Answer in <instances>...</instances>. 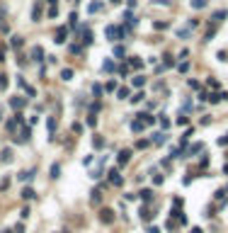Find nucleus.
I'll list each match as a JSON object with an SVG mask.
<instances>
[{"instance_id":"nucleus-17","label":"nucleus","mask_w":228,"mask_h":233,"mask_svg":"<svg viewBox=\"0 0 228 233\" xmlns=\"http://www.w3.org/2000/svg\"><path fill=\"white\" fill-rule=\"evenodd\" d=\"M34 197H37V192H34L32 187H24V189H22V199H34Z\"/></svg>"},{"instance_id":"nucleus-52","label":"nucleus","mask_w":228,"mask_h":233,"mask_svg":"<svg viewBox=\"0 0 228 233\" xmlns=\"http://www.w3.org/2000/svg\"><path fill=\"white\" fill-rule=\"evenodd\" d=\"M148 233H160V228H155V226H151V228H148Z\"/></svg>"},{"instance_id":"nucleus-41","label":"nucleus","mask_w":228,"mask_h":233,"mask_svg":"<svg viewBox=\"0 0 228 233\" xmlns=\"http://www.w3.org/2000/svg\"><path fill=\"white\" fill-rule=\"evenodd\" d=\"M214 197H216L219 202H223V199H226V189H219V192H216V194H214Z\"/></svg>"},{"instance_id":"nucleus-3","label":"nucleus","mask_w":228,"mask_h":233,"mask_svg":"<svg viewBox=\"0 0 228 233\" xmlns=\"http://www.w3.org/2000/svg\"><path fill=\"white\" fill-rule=\"evenodd\" d=\"M151 141H153V146H163L165 141H167V134L165 131H155L153 136H151Z\"/></svg>"},{"instance_id":"nucleus-53","label":"nucleus","mask_w":228,"mask_h":233,"mask_svg":"<svg viewBox=\"0 0 228 233\" xmlns=\"http://www.w3.org/2000/svg\"><path fill=\"white\" fill-rule=\"evenodd\" d=\"M0 61H5V46L0 49Z\"/></svg>"},{"instance_id":"nucleus-14","label":"nucleus","mask_w":228,"mask_h":233,"mask_svg":"<svg viewBox=\"0 0 228 233\" xmlns=\"http://www.w3.org/2000/svg\"><path fill=\"white\" fill-rule=\"evenodd\" d=\"M0 163H12V151L5 148L3 153H0Z\"/></svg>"},{"instance_id":"nucleus-34","label":"nucleus","mask_w":228,"mask_h":233,"mask_svg":"<svg viewBox=\"0 0 228 233\" xmlns=\"http://www.w3.org/2000/svg\"><path fill=\"white\" fill-rule=\"evenodd\" d=\"M163 182H165V177L158 175V172H153V185H163Z\"/></svg>"},{"instance_id":"nucleus-38","label":"nucleus","mask_w":228,"mask_h":233,"mask_svg":"<svg viewBox=\"0 0 228 233\" xmlns=\"http://www.w3.org/2000/svg\"><path fill=\"white\" fill-rule=\"evenodd\" d=\"M143 97H146V95H143V93H134V97H131V102H141Z\"/></svg>"},{"instance_id":"nucleus-35","label":"nucleus","mask_w":228,"mask_h":233,"mask_svg":"<svg viewBox=\"0 0 228 233\" xmlns=\"http://www.w3.org/2000/svg\"><path fill=\"white\" fill-rule=\"evenodd\" d=\"M104 90H107V93H114V90H117V83H114V80H109V83L104 85Z\"/></svg>"},{"instance_id":"nucleus-46","label":"nucleus","mask_w":228,"mask_h":233,"mask_svg":"<svg viewBox=\"0 0 228 233\" xmlns=\"http://www.w3.org/2000/svg\"><path fill=\"white\" fill-rule=\"evenodd\" d=\"M87 124H90V126H95V124H97V117H95V114H90V117H87Z\"/></svg>"},{"instance_id":"nucleus-18","label":"nucleus","mask_w":228,"mask_h":233,"mask_svg":"<svg viewBox=\"0 0 228 233\" xmlns=\"http://www.w3.org/2000/svg\"><path fill=\"white\" fill-rule=\"evenodd\" d=\"M143 129H146V126H143V121H141V119L131 121V131H136V134H138V131H143Z\"/></svg>"},{"instance_id":"nucleus-36","label":"nucleus","mask_w":228,"mask_h":233,"mask_svg":"<svg viewBox=\"0 0 228 233\" xmlns=\"http://www.w3.org/2000/svg\"><path fill=\"white\" fill-rule=\"evenodd\" d=\"M160 126H163V129H167V126H170V119H167L165 114H160Z\"/></svg>"},{"instance_id":"nucleus-37","label":"nucleus","mask_w":228,"mask_h":233,"mask_svg":"<svg viewBox=\"0 0 228 233\" xmlns=\"http://www.w3.org/2000/svg\"><path fill=\"white\" fill-rule=\"evenodd\" d=\"M177 37H180V39H187V37H189V29H177Z\"/></svg>"},{"instance_id":"nucleus-6","label":"nucleus","mask_w":228,"mask_h":233,"mask_svg":"<svg viewBox=\"0 0 228 233\" xmlns=\"http://www.w3.org/2000/svg\"><path fill=\"white\" fill-rule=\"evenodd\" d=\"M41 15H44V5H41V3H37V5L32 8V19H34V22H39V19H41Z\"/></svg>"},{"instance_id":"nucleus-27","label":"nucleus","mask_w":228,"mask_h":233,"mask_svg":"<svg viewBox=\"0 0 228 233\" xmlns=\"http://www.w3.org/2000/svg\"><path fill=\"white\" fill-rule=\"evenodd\" d=\"M124 54H126V49L121 46V44H117V46H114V56H119V58H121Z\"/></svg>"},{"instance_id":"nucleus-31","label":"nucleus","mask_w":228,"mask_h":233,"mask_svg":"<svg viewBox=\"0 0 228 233\" xmlns=\"http://www.w3.org/2000/svg\"><path fill=\"white\" fill-rule=\"evenodd\" d=\"M58 175H61V165L54 163V165H51V177H58Z\"/></svg>"},{"instance_id":"nucleus-40","label":"nucleus","mask_w":228,"mask_h":233,"mask_svg":"<svg viewBox=\"0 0 228 233\" xmlns=\"http://www.w3.org/2000/svg\"><path fill=\"white\" fill-rule=\"evenodd\" d=\"M54 129H56V117H49V131L54 134Z\"/></svg>"},{"instance_id":"nucleus-32","label":"nucleus","mask_w":228,"mask_h":233,"mask_svg":"<svg viewBox=\"0 0 228 233\" xmlns=\"http://www.w3.org/2000/svg\"><path fill=\"white\" fill-rule=\"evenodd\" d=\"M102 90H104L102 85H97V83L92 85V95H95V97H100V95H102Z\"/></svg>"},{"instance_id":"nucleus-33","label":"nucleus","mask_w":228,"mask_h":233,"mask_svg":"<svg viewBox=\"0 0 228 233\" xmlns=\"http://www.w3.org/2000/svg\"><path fill=\"white\" fill-rule=\"evenodd\" d=\"M124 19H126L129 24H134V27H136V22H138V19L134 17V15H131V12H126V15H124Z\"/></svg>"},{"instance_id":"nucleus-25","label":"nucleus","mask_w":228,"mask_h":233,"mask_svg":"<svg viewBox=\"0 0 228 233\" xmlns=\"http://www.w3.org/2000/svg\"><path fill=\"white\" fill-rule=\"evenodd\" d=\"M117 97L119 100H126L129 97V87H117Z\"/></svg>"},{"instance_id":"nucleus-51","label":"nucleus","mask_w":228,"mask_h":233,"mask_svg":"<svg viewBox=\"0 0 228 233\" xmlns=\"http://www.w3.org/2000/svg\"><path fill=\"white\" fill-rule=\"evenodd\" d=\"M219 143H221V146H228V134L223 136V139H219Z\"/></svg>"},{"instance_id":"nucleus-48","label":"nucleus","mask_w":228,"mask_h":233,"mask_svg":"<svg viewBox=\"0 0 228 233\" xmlns=\"http://www.w3.org/2000/svg\"><path fill=\"white\" fill-rule=\"evenodd\" d=\"M56 15H58V8H56V5H54V8L49 10V17H56Z\"/></svg>"},{"instance_id":"nucleus-13","label":"nucleus","mask_w":228,"mask_h":233,"mask_svg":"<svg viewBox=\"0 0 228 233\" xmlns=\"http://www.w3.org/2000/svg\"><path fill=\"white\" fill-rule=\"evenodd\" d=\"M189 5H192L194 10H204L206 5H209V0H189Z\"/></svg>"},{"instance_id":"nucleus-59","label":"nucleus","mask_w":228,"mask_h":233,"mask_svg":"<svg viewBox=\"0 0 228 233\" xmlns=\"http://www.w3.org/2000/svg\"><path fill=\"white\" fill-rule=\"evenodd\" d=\"M226 194H228V187H226Z\"/></svg>"},{"instance_id":"nucleus-56","label":"nucleus","mask_w":228,"mask_h":233,"mask_svg":"<svg viewBox=\"0 0 228 233\" xmlns=\"http://www.w3.org/2000/svg\"><path fill=\"white\" fill-rule=\"evenodd\" d=\"M223 172H226V175H228V165H226V168H223Z\"/></svg>"},{"instance_id":"nucleus-24","label":"nucleus","mask_w":228,"mask_h":233,"mask_svg":"<svg viewBox=\"0 0 228 233\" xmlns=\"http://www.w3.org/2000/svg\"><path fill=\"white\" fill-rule=\"evenodd\" d=\"M22 44H24V39H22V37H12V39H10V46H15V49H19Z\"/></svg>"},{"instance_id":"nucleus-49","label":"nucleus","mask_w":228,"mask_h":233,"mask_svg":"<svg viewBox=\"0 0 228 233\" xmlns=\"http://www.w3.org/2000/svg\"><path fill=\"white\" fill-rule=\"evenodd\" d=\"M187 68H189V63L184 61V63H180V73H187Z\"/></svg>"},{"instance_id":"nucleus-45","label":"nucleus","mask_w":228,"mask_h":233,"mask_svg":"<svg viewBox=\"0 0 228 233\" xmlns=\"http://www.w3.org/2000/svg\"><path fill=\"white\" fill-rule=\"evenodd\" d=\"M114 68H117V66L112 63V61H104V71H114Z\"/></svg>"},{"instance_id":"nucleus-4","label":"nucleus","mask_w":228,"mask_h":233,"mask_svg":"<svg viewBox=\"0 0 228 233\" xmlns=\"http://www.w3.org/2000/svg\"><path fill=\"white\" fill-rule=\"evenodd\" d=\"M107 175H109V182H112L114 187H121V185H124V180H121V175H119L117 170H109Z\"/></svg>"},{"instance_id":"nucleus-47","label":"nucleus","mask_w":228,"mask_h":233,"mask_svg":"<svg viewBox=\"0 0 228 233\" xmlns=\"http://www.w3.org/2000/svg\"><path fill=\"white\" fill-rule=\"evenodd\" d=\"M163 58H165V61H163V66H172V61H175L172 56H163Z\"/></svg>"},{"instance_id":"nucleus-21","label":"nucleus","mask_w":228,"mask_h":233,"mask_svg":"<svg viewBox=\"0 0 228 233\" xmlns=\"http://www.w3.org/2000/svg\"><path fill=\"white\" fill-rule=\"evenodd\" d=\"M199 151H204V143H194V146H189L187 156H194V153H199Z\"/></svg>"},{"instance_id":"nucleus-55","label":"nucleus","mask_w":228,"mask_h":233,"mask_svg":"<svg viewBox=\"0 0 228 233\" xmlns=\"http://www.w3.org/2000/svg\"><path fill=\"white\" fill-rule=\"evenodd\" d=\"M112 5H121V0H112Z\"/></svg>"},{"instance_id":"nucleus-26","label":"nucleus","mask_w":228,"mask_h":233,"mask_svg":"<svg viewBox=\"0 0 228 233\" xmlns=\"http://www.w3.org/2000/svg\"><path fill=\"white\" fill-rule=\"evenodd\" d=\"M92 146H95V148H104V139H102V136H95V139H92Z\"/></svg>"},{"instance_id":"nucleus-54","label":"nucleus","mask_w":228,"mask_h":233,"mask_svg":"<svg viewBox=\"0 0 228 233\" xmlns=\"http://www.w3.org/2000/svg\"><path fill=\"white\" fill-rule=\"evenodd\" d=\"M189 233H201V228H192V231Z\"/></svg>"},{"instance_id":"nucleus-12","label":"nucleus","mask_w":228,"mask_h":233,"mask_svg":"<svg viewBox=\"0 0 228 233\" xmlns=\"http://www.w3.org/2000/svg\"><path fill=\"white\" fill-rule=\"evenodd\" d=\"M129 66L136 68V71H141V68H143V61H141L138 56H131V58H129Z\"/></svg>"},{"instance_id":"nucleus-11","label":"nucleus","mask_w":228,"mask_h":233,"mask_svg":"<svg viewBox=\"0 0 228 233\" xmlns=\"http://www.w3.org/2000/svg\"><path fill=\"white\" fill-rule=\"evenodd\" d=\"M136 119L143 121V126H151V124H155V117H151V114H136Z\"/></svg>"},{"instance_id":"nucleus-22","label":"nucleus","mask_w":228,"mask_h":233,"mask_svg":"<svg viewBox=\"0 0 228 233\" xmlns=\"http://www.w3.org/2000/svg\"><path fill=\"white\" fill-rule=\"evenodd\" d=\"M100 10H102V3H90V5H87V12H90V15L100 12Z\"/></svg>"},{"instance_id":"nucleus-8","label":"nucleus","mask_w":228,"mask_h":233,"mask_svg":"<svg viewBox=\"0 0 228 233\" xmlns=\"http://www.w3.org/2000/svg\"><path fill=\"white\" fill-rule=\"evenodd\" d=\"M32 58H34L37 63H41V61H44V49H41V46H34V49H32Z\"/></svg>"},{"instance_id":"nucleus-20","label":"nucleus","mask_w":228,"mask_h":233,"mask_svg":"<svg viewBox=\"0 0 228 233\" xmlns=\"http://www.w3.org/2000/svg\"><path fill=\"white\" fill-rule=\"evenodd\" d=\"M141 199H143V202H153V189H143V192H141Z\"/></svg>"},{"instance_id":"nucleus-39","label":"nucleus","mask_w":228,"mask_h":233,"mask_svg":"<svg viewBox=\"0 0 228 233\" xmlns=\"http://www.w3.org/2000/svg\"><path fill=\"white\" fill-rule=\"evenodd\" d=\"M187 85H189L192 90H199V87H201V85H199V80H187Z\"/></svg>"},{"instance_id":"nucleus-42","label":"nucleus","mask_w":228,"mask_h":233,"mask_svg":"<svg viewBox=\"0 0 228 233\" xmlns=\"http://www.w3.org/2000/svg\"><path fill=\"white\" fill-rule=\"evenodd\" d=\"M8 87V75H0V90H5Z\"/></svg>"},{"instance_id":"nucleus-23","label":"nucleus","mask_w":228,"mask_h":233,"mask_svg":"<svg viewBox=\"0 0 228 233\" xmlns=\"http://www.w3.org/2000/svg\"><path fill=\"white\" fill-rule=\"evenodd\" d=\"M131 83H134V87H143V85H146V78H143V75H136Z\"/></svg>"},{"instance_id":"nucleus-43","label":"nucleus","mask_w":228,"mask_h":233,"mask_svg":"<svg viewBox=\"0 0 228 233\" xmlns=\"http://www.w3.org/2000/svg\"><path fill=\"white\" fill-rule=\"evenodd\" d=\"M90 199H92V204H100V199H102V197H100V192H92V197H90Z\"/></svg>"},{"instance_id":"nucleus-1","label":"nucleus","mask_w":228,"mask_h":233,"mask_svg":"<svg viewBox=\"0 0 228 233\" xmlns=\"http://www.w3.org/2000/svg\"><path fill=\"white\" fill-rule=\"evenodd\" d=\"M129 29H121V27H114V24H107L104 27V34H107V39H112V41H119V39L126 37Z\"/></svg>"},{"instance_id":"nucleus-5","label":"nucleus","mask_w":228,"mask_h":233,"mask_svg":"<svg viewBox=\"0 0 228 233\" xmlns=\"http://www.w3.org/2000/svg\"><path fill=\"white\" fill-rule=\"evenodd\" d=\"M24 104H27V100H24V97H10V107H12V109H22V107H24Z\"/></svg>"},{"instance_id":"nucleus-9","label":"nucleus","mask_w":228,"mask_h":233,"mask_svg":"<svg viewBox=\"0 0 228 233\" xmlns=\"http://www.w3.org/2000/svg\"><path fill=\"white\" fill-rule=\"evenodd\" d=\"M129 158H131V151H129V148H124V151H121V153H119V165H126V163H129Z\"/></svg>"},{"instance_id":"nucleus-15","label":"nucleus","mask_w":228,"mask_h":233,"mask_svg":"<svg viewBox=\"0 0 228 233\" xmlns=\"http://www.w3.org/2000/svg\"><path fill=\"white\" fill-rule=\"evenodd\" d=\"M153 216L155 214H151V206H141V219H143V221H151Z\"/></svg>"},{"instance_id":"nucleus-7","label":"nucleus","mask_w":228,"mask_h":233,"mask_svg":"<svg viewBox=\"0 0 228 233\" xmlns=\"http://www.w3.org/2000/svg\"><path fill=\"white\" fill-rule=\"evenodd\" d=\"M100 219H102V224H109L112 219H114V211H112V209H102V211H100Z\"/></svg>"},{"instance_id":"nucleus-2","label":"nucleus","mask_w":228,"mask_h":233,"mask_svg":"<svg viewBox=\"0 0 228 233\" xmlns=\"http://www.w3.org/2000/svg\"><path fill=\"white\" fill-rule=\"evenodd\" d=\"M66 37H68V27H58L54 34V41L56 44H66Z\"/></svg>"},{"instance_id":"nucleus-19","label":"nucleus","mask_w":228,"mask_h":233,"mask_svg":"<svg viewBox=\"0 0 228 233\" xmlns=\"http://www.w3.org/2000/svg\"><path fill=\"white\" fill-rule=\"evenodd\" d=\"M17 85H19V87H24V90H27V95H34V90L24 83V78H22V75H17Z\"/></svg>"},{"instance_id":"nucleus-30","label":"nucleus","mask_w":228,"mask_h":233,"mask_svg":"<svg viewBox=\"0 0 228 233\" xmlns=\"http://www.w3.org/2000/svg\"><path fill=\"white\" fill-rule=\"evenodd\" d=\"M153 27H155V29H167V27H170V22L160 19V22H153Z\"/></svg>"},{"instance_id":"nucleus-58","label":"nucleus","mask_w":228,"mask_h":233,"mask_svg":"<svg viewBox=\"0 0 228 233\" xmlns=\"http://www.w3.org/2000/svg\"><path fill=\"white\" fill-rule=\"evenodd\" d=\"M3 233H12V231H3Z\"/></svg>"},{"instance_id":"nucleus-44","label":"nucleus","mask_w":228,"mask_h":233,"mask_svg":"<svg viewBox=\"0 0 228 233\" xmlns=\"http://www.w3.org/2000/svg\"><path fill=\"white\" fill-rule=\"evenodd\" d=\"M148 143H151V141H148V139H141V141H138V143H136V148H146Z\"/></svg>"},{"instance_id":"nucleus-29","label":"nucleus","mask_w":228,"mask_h":233,"mask_svg":"<svg viewBox=\"0 0 228 233\" xmlns=\"http://www.w3.org/2000/svg\"><path fill=\"white\" fill-rule=\"evenodd\" d=\"M177 124H180V126H187V124H189V117H187V114H180V117H177Z\"/></svg>"},{"instance_id":"nucleus-28","label":"nucleus","mask_w":228,"mask_h":233,"mask_svg":"<svg viewBox=\"0 0 228 233\" xmlns=\"http://www.w3.org/2000/svg\"><path fill=\"white\" fill-rule=\"evenodd\" d=\"M61 78H63V80H71V78H73V71H71V68H63V71H61Z\"/></svg>"},{"instance_id":"nucleus-50","label":"nucleus","mask_w":228,"mask_h":233,"mask_svg":"<svg viewBox=\"0 0 228 233\" xmlns=\"http://www.w3.org/2000/svg\"><path fill=\"white\" fill-rule=\"evenodd\" d=\"M12 233H24V226H22V224H17V226H15V231H12Z\"/></svg>"},{"instance_id":"nucleus-16","label":"nucleus","mask_w":228,"mask_h":233,"mask_svg":"<svg viewBox=\"0 0 228 233\" xmlns=\"http://www.w3.org/2000/svg\"><path fill=\"white\" fill-rule=\"evenodd\" d=\"M32 177H34V170H24V172H19V175H17V180H22V182H29Z\"/></svg>"},{"instance_id":"nucleus-10","label":"nucleus","mask_w":228,"mask_h":233,"mask_svg":"<svg viewBox=\"0 0 228 233\" xmlns=\"http://www.w3.org/2000/svg\"><path fill=\"white\" fill-rule=\"evenodd\" d=\"M226 17H228V10H216V12L211 15V19H214V22H223Z\"/></svg>"},{"instance_id":"nucleus-57","label":"nucleus","mask_w":228,"mask_h":233,"mask_svg":"<svg viewBox=\"0 0 228 233\" xmlns=\"http://www.w3.org/2000/svg\"><path fill=\"white\" fill-rule=\"evenodd\" d=\"M0 119H3V109H0Z\"/></svg>"}]
</instances>
